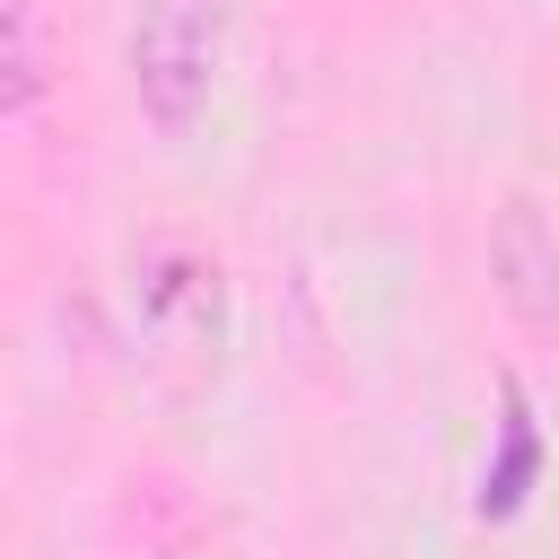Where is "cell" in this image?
I'll return each instance as SVG.
<instances>
[{"label": "cell", "mask_w": 559, "mask_h": 559, "mask_svg": "<svg viewBox=\"0 0 559 559\" xmlns=\"http://www.w3.org/2000/svg\"><path fill=\"white\" fill-rule=\"evenodd\" d=\"M227 52V0H140L131 26V96L157 131H192V114L218 87Z\"/></svg>", "instance_id": "6da1fadb"}, {"label": "cell", "mask_w": 559, "mask_h": 559, "mask_svg": "<svg viewBox=\"0 0 559 559\" xmlns=\"http://www.w3.org/2000/svg\"><path fill=\"white\" fill-rule=\"evenodd\" d=\"M52 87V17L44 0H0V105L9 122H26Z\"/></svg>", "instance_id": "7a4b0ae2"}]
</instances>
